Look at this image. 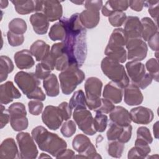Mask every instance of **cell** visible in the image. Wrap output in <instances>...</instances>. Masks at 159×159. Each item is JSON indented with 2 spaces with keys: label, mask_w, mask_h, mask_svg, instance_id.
I'll return each instance as SVG.
<instances>
[{
  "label": "cell",
  "mask_w": 159,
  "mask_h": 159,
  "mask_svg": "<svg viewBox=\"0 0 159 159\" xmlns=\"http://www.w3.org/2000/svg\"><path fill=\"white\" fill-rule=\"evenodd\" d=\"M146 69L148 73L152 76V78L156 81H158V75H159V67L158 60L155 58L149 59L145 63Z\"/></svg>",
  "instance_id": "60d3db41"
},
{
  "label": "cell",
  "mask_w": 159,
  "mask_h": 159,
  "mask_svg": "<svg viewBox=\"0 0 159 159\" xmlns=\"http://www.w3.org/2000/svg\"><path fill=\"white\" fill-rule=\"evenodd\" d=\"M10 120V114L8 110L5 109V107L1 104V117H0V125L1 129L5 127Z\"/></svg>",
  "instance_id": "816d5d0a"
},
{
  "label": "cell",
  "mask_w": 159,
  "mask_h": 159,
  "mask_svg": "<svg viewBox=\"0 0 159 159\" xmlns=\"http://www.w3.org/2000/svg\"><path fill=\"white\" fill-rule=\"evenodd\" d=\"M127 40L128 37L124 30L122 28H117L112 32L107 44L112 46L124 47Z\"/></svg>",
  "instance_id": "d6a6232c"
},
{
  "label": "cell",
  "mask_w": 159,
  "mask_h": 159,
  "mask_svg": "<svg viewBox=\"0 0 159 159\" xmlns=\"http://www.w3.org/2000/svg\"><path fill=\"white\" fill-rule=\"evenodd\" d=\"M137 137L145 140L149 144L152 143L153 142V137L150 134V130L146 127L141 126L137 129Z\"/></svg>",
  "instance_id": "c3c4849f"
},
{
  "label": "cell",
  "mask_w": 159,
  "mask_h": 159,
  "mask_svg": "<svg viewBox=\"0 0 159 159\" xmlns=\"http://www.w3.org/2000/svg\"><path fill=\"white\" fill-rule=\"evenodd\" d=\"M105 55L119 63H124L127 60V51L124 47H116L107 45L105 51Z\"/></svg>",
  "instance_id": "f1b7e54d"
},
{
  "label": "cell",
  "mask_w": 159,
  "mask_h": 159,
  "mask_svg": "<svg viewBox=\"0 0 159 159\" xmlns=\"http://www.w3.org/2000/svg\"><path fill=\"white\" fill-rule=\"evenodd\" d=\"M152 80H153V78L152 76L148 73H146L144 78L135 85L137 86L139 88L142 89H144L152 83Z\"/></svg>",
  "instance_id": "db71d44e"
},
{
  "label": "cell",
  "mask_w": 159,
  "mask_h": 159,
  "mask_svg": "<svg viewBox=\"0 0 159 159\" xmlns=\"http://www.w3.org/2000/svg\"><path fill=\"white\" fill-rule=\"evenodd\" d=\"M34 31L39 35L45 34L49 27V21L42 12H36L30 17Z\"/></svg>",
  "instance_id": "d4e9b609"
},
{
  "label": "cell",
  "mask_w": 159,
  "mask_h": 159,
  "mask_svg": "<svg viewBox=\"0 0 159 159\" xmlns=\"http://www.w3.org/2000/svg\"><path fill=\"white\" fill-rule=\"evenodd\" d=\"M107 122L108 118L106 115L101 112H96L94 118H93L94 127L96 132H103L107 127Z\"/></svg>",
  "instance_id": "f35d334b"
},
{
  "label": "cell",
  "mask_w": 159,
  "mask_h": 159,
  "mask_svg": "<svg viewBox=\"0 0 159 159\" xmlns=\"http://www.w3.org/2000/svg\"><path fill=\"white\" fill-rule=\"evenodd\" d=\"M51 70L44 66L42 63H39L36 65L35 75L39 80H44L51 73Z\"/></svg>",
  "instance_id": "681fc988"
},
{
  "label": "cell",
  "mask_w": 159,
  "mask_h": 159,
  "mask_svg": "<svg viewBox=\"0 0 159 159\" xmlns=\"http://www.w3.org/2000/svg\"><path fill=\"white\" fill-rule=\"evenodd\" d=\"M14 58L16 66L20 70L29 69L35 64L32 53L27 49L16 52L14 54Z\"/></svg>",
  "instance_id": "484cf974"
},
{
  "label": "cell",
  "mask_w": 159,
  "mask_h": 159,
  "mask_svg": "<svg viewBox=\"0 0 159 159\" xmlns=\"http://www.w3.org/2000/svg\"><path fill=\"white\" fill-rule=\"evenodd\" d=\"M101 67L103 73L122 89L129 84V78L125 68L119 62L106 57L102 60Z\"/></svg>",
  "instance_id": "3957f363"
},
{
  "label": "cell",
  "mask_w": 159,
  "mask_h": 159,
  "mask_svg": "<svg viewBox=\"0 0 159 159\" xmlns=\"http://www.w3.org/2000/svg\"><path fill=\"white\" fill-rule=\"evenodd\" d=\"M65 30V37L61 42L65 53L68 56L70 65L81 67L86 58V29L81 24L80 14L75 13L70 18L60 19Z\"/></svg>",
  "instance_id": "6da1fadb"
},
{
  "label": "cell",
  "mask_w": 159,
  "mask_h": 159,
  "mask_svg": "<svg viewBox=\"0 0 159 159\" xmlns=\"http://www.w3.org/2000/svg\"><path fill=\"white\" fill-rule=\"evenodd\" d=\"M109 117L111 122L121 126L130 125L132 120L129 112L124 107L117 106L110 112Z\"/></svg>",
  "instance_id": "cb8c5ba5"
},
{
  "label": "cell",
  "mask_w": 159,
  "mask_h": 159,
  "mask_svg": "<svg viewBox=\"0 0 159 159\" xmlns=\"http://www.w3.org/2000/svg\"><path fill=\"white\" fill-rule=\"evenodd\" d=\"M42 12L48 21L53 22L60 19L63 15V8L60 1L57 0L42 1Z\"/></svg>",
  "instance_id": "9a60e30c"
},
{
  "label": "cell",
  "mask_w": 159,
  "mask_h": 159,
  "mask_svg": "<svg viewBox=\"0 0 159 159\" xmlns=\"http://www.w3.org/2000/svg\"><path fill=\"white\" fill-rule=\"evenodd\" d=\"M42 122L53 130H57L64 120L58 106H47L42 114Z\"/></svg>",
  "instance_id": "7c38bea8"
},
{
  "label": "cell",
  "mask_w": 159,
  "mask_h": 159,
  "mask_svg": "<svg viewBox=\"0 0 159 159\" xmlns=\"http://www.w3.org/2000/svg\"><path fill=\"white\" fill-rule=\"evenodd\" d=\"M7 41L12 47H17L21 45L24 41V37L22 34H16L11 31L7 33Z\"/></svg>",
  "instance_id": "ee69618b"
},
{
  "label": "cell",
  "mask_w": 159,
  "mask_h": 159,
  "mask_svg": "<svg viewBox=\"0 0 159 159\" xmlns=\"http://www.w3.org/2000/svg\"><path fill=\"white\" fill-rule=\"evenodd\" d=\"M142 25V32L141 37L143 41H148V40L158 32V27L154 21L149 17H143L141 20Z\"/></svg>",
  "instance_id": "4dcf8cb0"
},
{
  "label": "cell",
  "mask_w": 159,
  "mask_h": 159,
  "mask_svg": "<svg viewBox=\"0 0 159 159\" xmlns=\"http://www.w3.org/2000/svg\"><path fill=\"white\" fill-rule=\"evenodd\" d=\"M30 52L37 61H42L50 53V46L44 41L37 40L30 46Z\"/></svg>",
  "instance_id": "83f0119b"
},
{
  "label": "cell",
  "mask_w": 159,
  "mask_h": 159,
  "mask_svg": "<svg viewBox=\"0 0 159 159\" xmlns=\"http://www.w3.org/2000/svg\"><path fill=\"white\" fill-rule=\"evenodd\" d=\"M14 5L16 11L22 15L28 14L36 11V1L17 0L11 1Z\"/></svg>",
  "instance_id": "1f68e13d"
},
{
  "label": "cell",
  "mask_w": 159,
  "mask_h": 159,
  "mask_svg": "<svg viewBox=\"0 0 159 159\" xmlns=\"http://www.w3.org/2000/svg\"><path fill=\"white\" fill-rule=\"evenodd\" d=\"M21 97L19 91L15 87L12 81H8L0 86V102L2 104H7L14 99Z\"/></svg>",
  "instance_id": "e0dca14e"
},
{
  "label": "cell",
  "mask_w": 159,
  "mask_h": 159,
  "mask_svg": "<svg viewBox=\"0 0 159 159\" xmlns=\"http://www.w3.org/2000/svg\"><path fill=\"white\" fill-rule=\"evenodd\" d=\"M27 98L31 99H36V100H39V101H44L46 98V96L45 93L43 92L41 88L39 86L34 91H33L32 93L27 95Z\"/></svg>",
  "instance_id": "f5cc1de1"
},
{
  "label": "cell",
  "mask_w": 159,
  "mask_h": 159,
  "mask_svg": "<svg viewBox=\"0 0 159 159\" xmlns=\"http://www.w3.org/2000/svg\"><path fill=\"white\" fill-rule=\"evenodd\" d=\"M76 130V124L73 120H67L64 123L62 124L60 132L61 134L65 137H70L75 133Z\"/></svg>",
  "instance_id": "7bdbcfd3"
},
{
  "label": "cell",
  "mask_w": 159,
  "mask_h": 159,
  "mask_svg": "<svg viewBox=\"0 0 159 159\" xmlns=\"http://www.w3.org/2000/svg\"><path fill=\"white\" fill-rule=\"evenodd\" d=\"M58 107L60 109L61 114L64 120H67L70 119L71 116V111L72 109L66 102H62L58 106Z\"/></svg>",
  "instance_id": "f907efd6"
},
{
  "label": "cell",
  "mask_w": 159,
  "mask_h": 159,
  "mask_svg": "<svg viewBox=\"0 0 159 159\" xmlns=\"http://www.w3.org/2000/svg\"><path fill=\"white\" fill-rule=\"evenodd\" d=\"M32 137L39 148L57 158L67 147L66 142L57 134L50 132L43 126H37L32 130Z\"/></svg>",
  "instance_id": "7a4b0ae2"
},
{
  "label": "cell",
  "mask_w": 159,
  "mask_h": 159,
  "mask_svg": "<svg viewBox=\"0 0 159 159\" xmlns=\"http://www.w3.org/2000/svg\"><path fill=\"white\" fill-rule=\"evenodd\" d=\"M132 125L121 126L111 122L107 131V138L108 140H118L122 143L128 142L132 136Z\"/></svg>",
  "instance_id": "4fadbf2b"
},
{
  "label": "cell",
  "mask_w": 159,
  "mask_h": 159,
  "mask_svg": "<svg viewBox=\"0 0 159 159\" xmlns=\"http://www.w3.org/2000/svg\"><path fill=\"white\" fill-rule=\"evenodd\" d=\"M129 113L132 121L139 124H148L152 121L154 117L153 111L143 106L132 108Z\"/></svg>",
  "instance_id": "2e32d148"
},
{
  "label": "cell",
  "mask_w": 159,
  "mask_h": 159,
  "mask_svg": "<svg viewBox=\"0 0 159 159\" xmlns=\"http://www.w3.org/2000/svg\"><path fill=\"white\" fill-rule=\"evenodd\" d=\"M48 37L53 41H63L64 40L65 37V30L60 22L55 23L50 27Z\"/></svg>",
  "instance_id": "d590c367"
},
{
  "label": "cell",
  "mask_w": 159,
  "mask_h": 159,
  "mask_svg": "<svg viewBox=\"0 0 159 159\" xmlns=\"http://www.w3.org/2000/svg\"><path fill=\"white\" fill-rule=\"evenodd\" d=\"M102 82L96 77L88 78L84 83L86 106L90 110L96 111L101 102V91Z\"/></svg>",
  "instance_id": "5b68a950"
},
{
  "label": "cell",
  "mask_w": 159,
  "mask_h": 159,
  "mask_svg": "<svg viewBox=\"0 0 159 159\" xmlns=\"http://www.w3.org/2000/svg\"><path fill=\"white\" fill-rule=\"evenodd\" d=\"M145 1H129V6L135 11H141L144 6Z\"/></svg>",
  "instance_id": "6f0895ef"
},
{
  "label": "cell",
  "mask_w": 159,
  "mask_h": 159,
  "mask_svg": "<svg viewBox=\"0 0 159 159\" xmlns=\"http://www.w3.org/2000/svg\"><path fill=\"white\" fill-rule=\"evenodd\" d=\"M148 44L150 48L153 50L158 52V32L154 35L151 37L148 40Z\"/></svg>",
  "instance_id": "9f6ffc18"
},
{
  "label": "cell",
  "mask_w": 159,
  "mask_h": 159,
  "mask_svg": "<svg viewBox=\"0 0 159 159\" xmlns=\"http://www.w3.org/2000/svg\"><path fill=\"white\" fill-rule=\"evenodd\" d=\"M14 70V64L12 60L7 56L1 55L0 57V82L5 81L9 73Z\"/></svg>",
  "instance_id": "836d02e7"
},
{
  "label": "cell",
  "mask_w": 159,
  "mask_h": 159,
  "mask_svg": "<svg viewBox=\"0 0 159 159\" xmlns=\"http://www.w3.org/2000/svg\"><path fill=\"white\" fill-rule=\"evenodd\" d=\"M115 107L113 102L106 98H101V105L99 108L96 111V112H99L103 114L110 113L112 109Z\"/></svg>",
  "instance_id": "7dc6e473"
},
{
  "label": "cell",
  "mask_w": 159,
  "mask_h": 159,
  "mask_svg": "<svg viewBox=\"0 0 159 159\" xmlns=\"http://www.w3.org/2000/svg\"><path fill=\"white\" fill-rule=\"evenodd\" d=\"M124 148V143L118 140H109L107 145V153L112 157L120 158Z\"/></svg>",
  "instance_id": "8d00e7d4"
},
{
  "label": "cell",
  "mask_w": 159,
  "mask_h": 159,
  "mask_svg": "<svg viewBox=\"0 0 159 159\" xmlns=\"http://www.w3.org/2000/svg\"><path fill=\"white\" fill-rule=\"evenodd\" d=\"M19 158L20 157L14 139L7 138L4 140L0 146V158L14 159Z\"/></svg>",
  "instance_id": "7402d4cb"
},
{
  "label": "cell",
  "mask_w": 159,
  "mask_h": 159,
  "mask_svg": "<svg viewBox=\"0 0 159 159\" xmlns=\"http://www.w3.org/2000/svg\"><path fill=\"white\" fill-rule=\"evenodd\" d=\"M9 31L16 34H24L27 29L25 21L21 18H15L10 21L8 25Z\"/></svg>",
  "instance_id": "74e56055"
},
{
  "label": "cell",
  "mask_w": 159,
  "mask_h": 159,
  "mask_svg": "<svg viewBox=\"0 0 159 159\" xmlns=\"http://www.w3.org/2000/svg\"><path fill=\"white\" fill-rule=\"evenodd\" d=\"M125 47L127 50V58L129 60L140 61L147 57L148 47L141 38L128 39Z\"/></svg>",
  "instance_id": "8fae6325"
},
{
  "label": "cell",
  "mask_w": 159,
  "mask_h": 159,
  "mask_svg": "<svg viewBox=\"0 0 159 159\" xmlns=\"http://www.w3.org/2000/svg\"><path fill=\"white\" fill-rule=\"evenodd\" d=\"M102 1L94 0V1H86L84 2V7L86 9L92 8L99 11L102 7Z\"/></svg>",
  "instance_id": "11a10c76"
},
{
  "label": "cell",
  "mask_w": 159,
  "mask_h": 159,
  "mask_svg": "<svg viewBox=\"0 0 159 159\" xmlns=\"http://www.w3.org/2000/svg\"><path fill=\"white\" fill-rule=\"evenodd\" d=\"M129 6V1H107L102 7V14L109 17L116 11L123 12Z\"/></svg>",
  "instance_id": "4316f807"
},
{
  "label": "cell",
  "mask_w": 159,
  "mask_h": 159,
  "mask_svg": "<svg viewBox=\"0 0 159 159\" xmlns=\"http://www.w3.org/2000/svg\"><path fill=\"white\" fill-rule=\"evenodd\" d=\"M73 117L79 129L85 134L93 135L96 133L94 127L92 114L86 108L74 109Z\"/></svg>",
  "instance_id": "9c48e42d"
},
{
  "label": "cell",
  "mask_w": 159,
  "mask_h": 159,
  "mask_svg": "<svg viewBox=\"0 0 159 159\" xmlns=\"http://www.w3.org/2000/svg\"><path fill=\"white\" fill-rule=\"evenodd\" d=\"M9 2L7 1H4V0H1L0 1V6L1 9H4L7 7Z\"/></svg>",
  "instance_id": "94428289"
},
{
  "label": "cell",
  "mask_w": 159,
  "mask_h": 159,
  "mask_svg": "<svg viewBox=\"0 0 159 159\" xmlns=\"http://www.w3.org/2000/svg\"><path fill=\"white\" fill-rule=\"evenodd\" d=\"M72 2H73V3H75V4H83V3H84V1H71Z\"/></svg>",
  "instance_id": "be15d7a7"
},
{
  "label": "cell",
  "mask_w": 159,
  "mask_h": 159,
  "mask_svg": "<svg viewBox=\"0 0 159 159\" xmlns=\"http://www.w3.org/2000/svg\"><path fill=\"white\" fill-rule=\"evenodd\" d=\"M143 96L140 88L131 83L124 88V102L129 106H137L143 102Z\"/></svg>",
  "instance_id": "ffe728a7"
},
{
  "label": "cell",
  "mask_w": 159,
  "mask_h": 159,
  "mask_svg": "<svg viewBox=\"0 0 159 159\" xmlns=\"http://www.w3.org/2000/svg\"><path fill=\"white\" fill-rule=\"evenodd\" d=\"M73 148L78 155L75 158H101V155L96 152L94 145L90 139L84 134L76 135L72 141Z\"/></svg>",
  "instance_id": "8992f818"
},
{
  "label": "cell",
  "mask_w": 159,
  "mask_h": 159,
  "mask_svg": "<svg viewBox=\"0 0 159 159\" xmlns=\"http://www.w3.org/2000/svg\"><path fill=\"white\" fill-rule=\"evenodd\" d=\"M62 93L65 95L70 94L77 86L81 83L85 78L84 73L75 65L69 66L58 75Z\"/></svg>",
  "instance_id": "277c9868"
},
{
  "label": "cell",
  "mask_w": 159,
  "mask_h": 159,
  "mask_svg": "<svg viewBox=\"0 0 159 159\" xmlns=\"http://www.w3.org/2000/svg\"><path fill=\"white\" fill-rule=\"evenodd\" d=\"M75 152L70 150V149H66L63 152H62L58 157L57 158H75Z\"/></svg>",
  "instance_id": "680465c9"
},
{
  "label": "cell",
  "mask_w": 159,
  "mask_h": 159,
  "mask_svg": "<svg viewBox=\"0 0 159 159\" xmlns=\"http://www.w3.org/2000/svg\"><path fill=\"white\" fill-rule=\"evenodd\" d=\"M80 20L84 28L93 29L99 22V11L92 8L86 9L80 14Z\"/></svg>",
  "instance_id": "44dd1931"
},
{
  "label": "cell",
  "mask_w": 159,
  "mask_h": 159,
  "mask_svg": "<svg viewBox=\"0 0 159 159\" xmlns=\"http://www.w3.org/2000/svg\"><path fill=\"white\" fill-rule=\"evenodd\" d=\"M69 106L71 109L86 108V96L83 90L80 89L73 93L69 101Z\"/></svg>",
  "instance_id": "e575fe53"
},
{
  "label": "cell",
  "mask_w": 159,
  "mask_h": 159,
  "mask_svg": "<svg viewBox=\"0 0 159 159\" xmlns=\"http://www.w3.org/2000/svg\"><path fill=\"white\" fill-rule=\"evenodd\" d=\"M135 148L139 153L141 158H145L151 152L149 143L143 139L137 137L135 141Z\"/></svg>",
  "instance_id": "ab89813d"
},
{
  "label": "cell",
  "mask_w": 159,
  "mask_h": 159,
  "mask_svg": "<svg viewBox=\"0 0 159 159\" xmlns=\"http://www.w3.org/2000/svg\"><path fill=\"white\" fill-rule=\"evenodd\" d=\"M17 142L20 150V157L23 159L37 158L38 150L34 140L28 132H20L16 136Z\"/></svg>",
  "instance_id": "ba28073f"
},
{
  "label": "cell",
  "mask_w": 159,
  "mask_h": 159,
  "mask_svg": "<svg viewBox=\"0 0 159 159\" xmlns=\"http://www.w3.org/2000/svg\"><path fill=\"white\" fill-rule=\"evenodd\" d=\"M158 121L156 122L153 126V132L155 139L158 138Z\"/></svg>",
  "instance_id": "91938a15"
},
{
  "label": "cell",
  "mask_w": 159,
  "mask_h": 159,
  "mask_svg": "<svg viewBox=\"0 0 159 159\" xmlns=\"http://www.w3.org/2000/svg\"><path fill=\"white\" fill-rule=\"evenodd\" d=\"M125 68L127 74L132 81V83L134 84L140 81L146 74L145 65L140 61H129L126 63Z\"/></svg>",
  "instance_id": "ac0fdd59"
},
{
  "label": "cell",
  "mask_w": 159,
  "mask_h": 159,
  "mask_svg": "<svg viewBox=\"0 0 159 159\" xmlns=\"http://www.w3.org/2000/svg\"><path fill=\"white\" fill-rule=\"evenodd\" d=\"M45 157H47V158H51V157L50 155H47V154L43 153H42L39 158H45Z\"/></svg>",
  "instance_id": "6125c7cd"
},
{
  "label": "cell",
  "mask_w": 159,
  "mask_h": 159,
  "mask_svg": "<svg viewBox=\"0 0 159 159\" xmlns=\"http://www.w3.org/2000/svg\"><path fill=\"white\" fill-rule=\"evenodd\" d=\"M7 110L10 114V124L14 130L20 132L27 128L29 121L24 104L16 102L10 105Z\"/></svg>",
  "instance_id": "52a82bcc"
},
{
  "label": "cell",
  "mask_w": 159,
  "mask_h": 159,
  "mask_svg": "<svg viewBox=\"0 0 159 159\" xmlns=\"http://www.w3.org/2000/svg\"><path fill=\"white\" fill-rule=\"evenodd\" d=\"M158 5L159 1L152 0L145 1L144 6L148 8V12L151 17L155 19L157 22L158 16Z\"/></svg>",
  "instance_id": "f6af8a7d"
},
{
  "label": "cell",
  "mask_w": 159,
  "mask_h": 159,
  "mask_svg": "<svg viewBox=\"0 0 159 159\" xmlns=\"http://www.w3.org/2000/svg\"><path fill=\"white\" fill-rule=\"evenodd\" d=\"M50 57L53 61L55 70L63 71L70 65L68 56L65 53L62 42L54 43L50 52Z\"/></svg>",
  "instance_id": "5bb4252c"
},
{
  "label": "cell",
  "mask_w": 159,
  "mask_h": 159,
  "mask_svg": "<svg viewBox=\"0 0 159 159\" xmlns=\"http://www.w3.org/2000/svg\"><path fill=\"white\" fill-rule=\"evenodd\" d=\"M43 86L46 94L50 97H56L59 94V83L56 75L51 73L43 81Z\"/></svg>",
  "instance_id": "f546056e"
},
{
  "label": "cell",
  "mask_w": 159,
  "mask_h": 159,
  "mask_svg": "<svg viewBox=\"0 0 159 159\" xmlns=\"http://www.w3.org/2000/svg\"><path fill=\"white\" fill-rule=\"evenodd\" d=\"M127 18L125 13L120 11H116L109 16V22L113 27H120L125 22Z\"/></svg>",
  "instance_id": "b9f144b4"
},
{
  "label": "cell",
  "mask_w": 159,
  "mask_h": 159,
  "mask_svg": "<svg viewBox=\"0 0 159 159\" xmlns=\"http://www.w3.org/2000/svg\"><path fill=\"white\" fill-rule=\"evenodd\" d=\"M29 111L33 116H39L42 112L43 104L39 100H32L28 102Z\"/></svg>",
  "instance_id": "bcb514c9"
},
{
  "label": "cell",
  "mask_w": 159,
  "mask_h": 159,
  "mask_svg": "<svg viewBox=\"0 0 159 159\" xmlns=\"http://www.w3.org/2000/svg\"><path fill=\"white\" fill-rule=\"evenodd\" d=\"M102 96L114 104H119L122 99V88L116 83L110 81L104 86Z\"/></svg>",
  "instance_id": "603a6c76"
},
{
  "label": "cell",
  "mask_w": 159,
  "mask_h": 159,
  "mask_svg": "<svg viewBox=\"0 0 159 159\" xmlns=\"http://www.w3.org/2000/svg\"><path fill=\"white\" fill-rule=\"evenodd\" d=\"M14 81L26 96L34 91L40 85L39 79L34 73L19 71L14 76Z\"/></svg>",
  "instance_id": "30bf717a"
},
{
  "label": "cell",
  "mask_w": 159,
  "mask_h": 159,
  "mask_svg": "<svg viewBox=\"0 0 159 159\" xmlns=\"http://www.w3.org/2000/svg\"><path fill=\"white\" fill-rule=\"evenodd\" d=\"M124 31L128 39L140 38L142 25L137 16H128L124 22Z\"/></svg>",
  "instance_id": "d6986e66"
}]
</instances>
